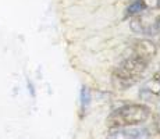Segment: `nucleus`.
Segmentation results:
<instances>
[{"mask_svg":"<svg viewBox=\"0 0 160 139\" xmlns=\"http://www.w3.org/2000/svg\"><path fill=\"white\" fill-rule=\"evenodd\" d=\"M145 10H148V8H146V4L143 0H134V2L127 7L125 13H127V15H130V17H134V15L143 13Z\"/></svg>","mask_w":160,"mask_h":139,"instance_id":"0eeeda50","label":"nucleus"},{"mask_svg":"<svg viewBox=\"0 0 160 139\" xmlns=\"http://www.w3.org/2000/svg\"><path fill=\"white\" fill-rule=\"evenodd\" d=\"M148 64H149V61L135 53L127 56L113 71L114 86H117L121 91L132 86L145 74Z\"/></svg>","mask_w":160,"mask_h":139,"instance_id":"f257e3e1","label":"nucleus"},{"mask_svg":"<svg viewBox=\"0 0 160 139\" xmlns=\"http://www.w3.org/2000/svg\"><path fill=\"white\" fill-rule=\"evenodd\" d=\"M131 29L137 33L153 36L160 33V11L145 10L143 13L134 15L130 21Z\"/></svg>","mask_w":160,"mask_h":139,"instance_id":"7ed1b4c3","label":"nucleus"},{"mask_svg":"<svg viewBox=\"0 0 160 139\" xmlns=\"http://www.w3.org/2000/svg\"><path fill=\"white\" fill-rule=\"evenodd\" d=\"M156 52H158V47L152 41H148V39H141V41H137L132 46V53L141 56L142 58L150 61L153 57L156 56Z\"/></svg>","mask_w":160,"mask_h":139,"instance_id":"423d86ee","label":"nucleus"},{"mask_svg":"<svg viewBox=\"0 0 160 139\" xmlns=\"http://www.w3.org/2000/svg\"><path fill=\"white\" fill-rule=\"evenodd\" d=\"M146 4V8L148 10H158L160 7V0H143Z\"/></svg>","mask_w":160,"mask_h":139,"instance_id":"1a4fd4ad","label":"nucleus"},{"mask_svg":"<svg viewBox=\"0 0 160 139\" xmlns=\"http://www.w3.org/2000/svg\"><path fill=\"white\" fill-rule=\"evenodd\" d=\"M160 96V77L155 75L153 78L148 79V81L141 86L139 89V97L142 100H155Z\"/></svg>","mask_w":160,"mask_h":139,"instance_id":"39448f33","label":"nucleus"},{"mask_svg":"<svg viewBox=\"0 0 160 139\" xmlns=\"http://www.w3.org/2000/svg\"><path fill=\"white\" fill-rule=\"evenodd\" d=\"M156 128H158V131H159V134H160V118L156 121Z\"/></svg>","mask_w":160,"mask_h":139,"instance_id":"9d476101","label":"nucleus"},{"mask_svg":"<svg viewBox=\"0 0 160 139\" xmlns=\"http://www.w3.org/2000/svg\"><path fill=\"white\" fill-rule=\"evenodd\" d=\"M150 107L142 103H130L118 107L113 111L107 118V125L110 128H121V127L141 125L150 117Z\"/></svg>","mask_w":160,"mask_h":139,"instance_id":"f03ea898","label":"nucleus"},{"mask_svg":"<svg viewBox=\"0 0 160 139\" xmlns=\"http://www.w3.org/2000/svg\"><path fill=\"white\" fill-rule=\"evenodd\" d=\"M79 99H81V110L85 113V111L88 110L89 104H91V100H92V95H91V91H89L88 86L82 85V88H81V95H79Z\"/></svg>","mask_w":160,"mask_h":139,"instance_id":"6e6552de","label":"nucleus"},{"mask_svg":"<svg viewBox=\"0 0 160 139\" xmlns=\"http://www.w3.org/2000/svg\"><path fill=\"white\" fill-rule=\"evenodd\" d=\"M106 139H150V132L143 127H121L113 129Z\"/></svg>","mask_w":160,"mask_h":139,"instance_id":"20e7f679","label":"nucleus"}]
</instances>
